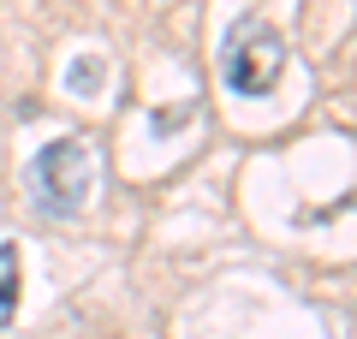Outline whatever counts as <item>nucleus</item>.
Instances as JSON below:
<instances>
[{"label": "nucleus", "mask_w": 357, "mask_h": 339, "mask_svg": "<svg viewBox=\"0 0 357 339\" xmlns=\"http://www.w3.org/2000/svg\"><path fill=\"white\" fill-rule=\"evenodd\" d=\"M30 179H36V202L48 214H77L96 190V155H89L84 137H60L36 155Z\"/></svg>", "instance_id": "1"}, {"label": "nucleus", "mask_w": 357, "mask_h": 339, "mask_svg": "<svg viewBox=\"0 0 357 339\" xmlns=\"http://www.w3.org/2000/svg\"><path fill=\"white\" fill-rule=\"evenodd\" d=\"M280 72H286V42L268 24L232 30V42H227V84L238 89V96H274Z\"/></svg>", "instance_id": "2"}, {"label": "nucleus", "mask_w": 357, "mask_h": 339, "mask_svg": "<svg viewBox=\"0 0 357 339\" xmlns=\"http://www.w3.org/2000/svg\"><path fill=\"white\" fill-rule=\"evenodd\" d=\"M18 315V250L0 244V327Z\"/></svg>", "instance_id": "3"}, {"label": "nucleus", "mask_w": 357, "mask_h": 339, "mask_svg": "<svg viewBox=\"0 0 357 339\" xmlns=\"http://www.w3.org/2000/svg\"><path fill=\"white\" fill-rule=\"evenodd\" d=\"M89 84H102V60H89V54H84V60L72 66V89H77V96H84Z\"/></svg>", "instance_id": "4"}]
</instances>
